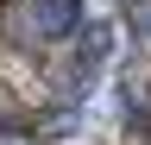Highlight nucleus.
<instances>
[{"label": "nucleus", "instance_id": "f257e3e1", "mask_svg": "<svg viewBox=\"0 0 151 145\" xmlns=\"http://www.w3.org/2000/svg\"><path fill=\"white\" fill-rule=\"evenodd\" d=\"M82 25V0H19L13 13V38H32V44H57Z\"/></svg>", "mask_w": 151, "mask_h": 145}, {"label": "nucleus", "instance_id": "f03ea898", "mask_svg": "<svg viewBox=\"0 0 151 145\" xmlns=\"http://www.w3.org/2000/svg\"><path fill=\"white\" fill-rule=\"evenodd\" d=\"M132 38L151 50V0H132Z\"/></svg>", "mask_w": 151, "mask_h": 145}]
</instances>
